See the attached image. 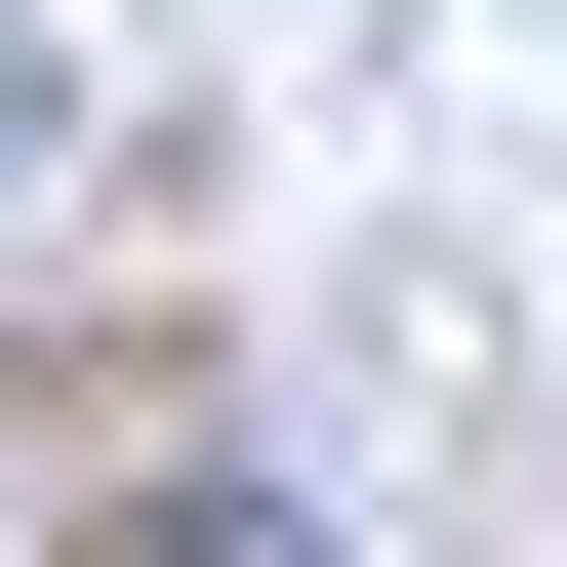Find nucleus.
Returning <instances> with one entry per match:
<instances>
[{
	"label": "nucleus",
	"mask_w": 567,
	"mask_h": 567,
	"mask_svg": "<svg viewBox=\"0 0 567 567\" xmlns=\"http://www.w3.org/2000/svg\"><path fill=\"white\" fill-rule=\"evenodd\" d=\"M122 567H284V486H163V527H122Z\"/></svg>",
	"instance_id": "1"
},
{
	"label": "nucleus",
	"mask_w": 567,
	"mask_h": 567,
	"mask_svg": "<svg viewBox=\"0 0 567 567\" xmlns=\"http://www.w3.org/2000/svg\"><path fill=\"white\" fill-rule=\"evenodd\" d=\"M0 163H41V41H0Z\"/></svg>",
	"instance_id": "2"
}]
</instances>
